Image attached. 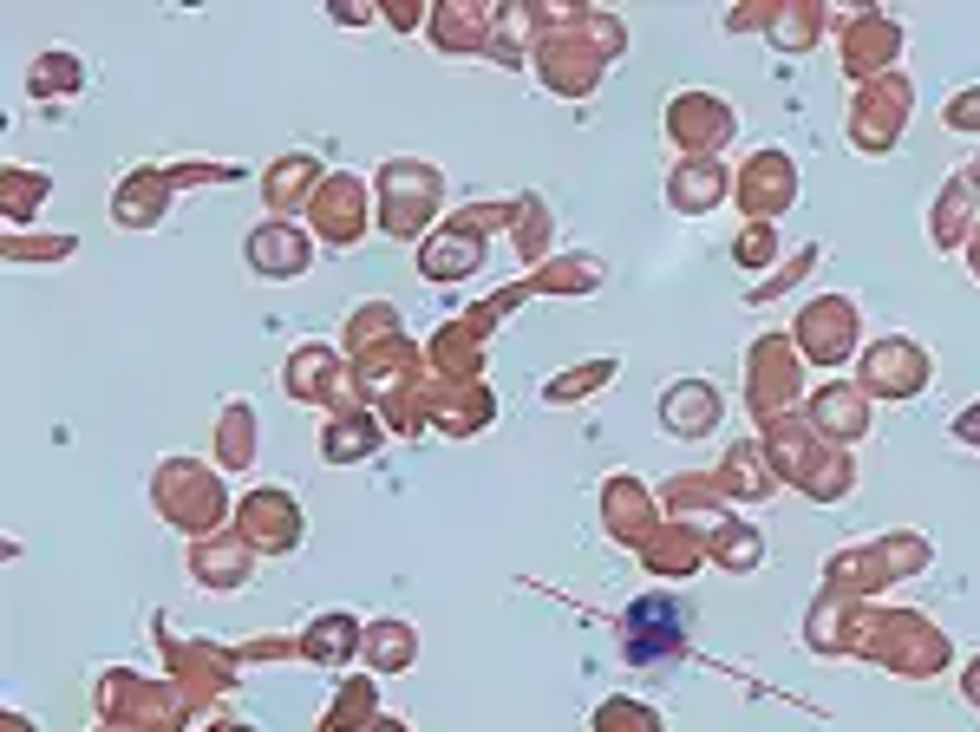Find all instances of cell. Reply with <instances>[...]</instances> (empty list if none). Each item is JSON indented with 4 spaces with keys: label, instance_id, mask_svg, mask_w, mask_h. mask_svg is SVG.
<instances>
[{
    "label": "cell",
    "instance_id": "7a4b0ae2",
    "mask_svg": "<svg viewBox=\"0 0 980 732\" xmlns=\"http://www.w3.org/2000/svg\"><path fill=\"white\" fill-rule=\"evenodd\" d=\"M948 125H961V132H968V125H980V92H961V98L948 105Z\"/></svg>",
    "mask_w": 980,
    "mask_h": 732
},
{
    "label": "cell",
    "instance_id": "6da1fadb",
    "mask_svg": "<svg viewBox=\"0 0 980 732\" xmlns=\"http://www.w3.org/2000/svg\"><path fill=\"white\" fill-rule=\"evenodd\" d=\"M687 628H694V608L680 595H640L628 615H622V655L634 667L647 660H680L687 655Z\"/></svg>",
    "mask_w": 980,
    "mask_h": 732
}]
</instances>
